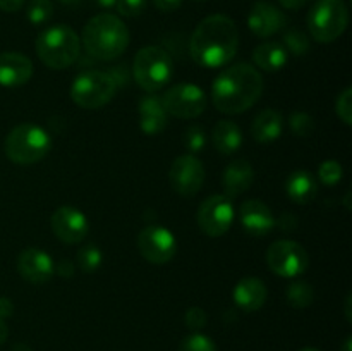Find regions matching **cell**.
Instances as JSON below:
<instances>
[{"label": "cell", "instance_id": "4316f807", "mask_svg": "<svg viewBox=\"0 0 352 351\" xmlns=\"http://www.w3.org/2000/svg\"><path fill=\"white\" fill-rule=\"evenodd\" d=\"M285 296H287L289 305L294 308H308L315 301V291H313L311 284H308L306 281H296L289 284Z\"/></svg>", "mask_w": 352, "mask_h": 351}, {"label": "cell", "instance_id": "5bb4252c", "mask_svg": "<svg viewBox=\"0 0 352 351\" xmlns=\"http://www.w3.org/2000/svg\"><path fill=\"white\" fill-rule=\"evenodd\" d=\"M50 226L55 236L67 244H78L88 236L89 222L81 210L74 206H58L50 217Z\"/></svg>", "mask_w": 352, "mask_h": 351}, {"label": "cell", "instance_id": "2e32d148", "mask_svg": "<svg viewBox=\"0 0 352 351\" xmlns=\"http://www.w3.org/2000/svg\"><path fill=\"white\" fill-rule=\"evenodd\" d=\"M239 220L241 226L246 229L248 234L258 237L267 236L277 226V220H275L270 206L261 202V200H248V202H244L239 210Z\"/></svg>", "mask_w": 352, "mask_h": 351}, {"label": "cell", "instance_id": "ee69618b", "mask_svg": "<svg viewBox=\"0 0 352 351\" xmlns=\"http://www.w3.org/2000/svg\"><path fill=\"white\" fill-rule=\"evenodd\" d=\"M12 351H31V348L26 343H17L12 346Z\"/></svg>", "mask_w": 352, "mask_h": 351}, {"label": "cell", "instance_id": "b9f144b4", "mask_svg": "<svg viewBox=\"0 0 352 351\" xmlns=\"http://www.w3.org/2000/svg\"><path fill=\"white\" fill-rule=\"evenodd\" d=\"M7 336H9V329H7V326H6V322H3V320H0V346L6 343Z\"/></svg>", "mask_w": 352, "mask_h": 351}, {"label": "cell", "instance_id": "7c38bea8", "mask_svg": "<svg viewBox=\"0 0 352 351\" xmlns=\"http://www.w3.org/2000/svg\"><path fill=\"white\" fill-rule=\"evenodd\" d=\"M138 250L141 257L155 265H164L175 257V236L162 226H148L138 236Z\"/></svg>", "mask_w": 352, "mask_h": 351}, {"label": "cell", "instance_id": "9a60e30c", "mask_svg": "<svg viewBox=\"0 0 352 351\" xmlns=\"http://www.w3.org/2000/svg\"><path fill=\"white\" fill-rule=\"evenodd\" d=\"M54 267V258L40 248H26L17 257V272L31 284H45L50 281L55 274Z\"/></svg>", "mask_w": 352, "mask_h": 351}, {"label": "cell", "instance_id": "ffe728a7", "mask_svg": "<svg viewBox=\"0 0 352 351\" xmlns=\"http://www.w3.org/2000/svg\"><path fill=\"white\" fill-rule=\"evenodd\" d=\"M254 181V171L248 160H234L223 171L222 184L226 189V196L236 198L250 189Z\"/></svg>", "mask_w": 352, "mask_h": 351}, {"label": "cell", "instance_id": "cb8c5ba5", "mask_svg": "<svg viewBox=\"0 0 352 351\" xmlns=\"http://www.w3.org/2000/svg\"><path fill=\"white\" fill-rule=\"evenodd\" d=\"M287 50L284 48V45L277 43V41H267V43L258 45L253 52V62L256 64V67L268 72H275L284 67L287 64Z\"/></svg>", "mask_w": 352, "mask_h": 351}, {"label": "cell", "instance_id": "6da1fadb", "mask_svg": "<svg viewBox=\"0 0 352 351\" xmlns=\"http://www.w3.org/2000/svg\"><path fill=\"white\" fill-rule=\"evenodd\" d=\"M239 48V30L226 14L205 17L192 31L189 54L196 64L215 69L229 64Z\"/></svg>", "mask_w": 352, "mask_h": 351}, {"label": "cell", "instance_id": "ab89813d", "mask_svg": "<svg viewBox=\"0 0 352 351\" xmlns=\"http://www.w3.org/2000/svg\"><path fill=\"white\" fill-rule=\"evenodd\" d=\"M26 0H0V10L3 12H16L24 6Z\"/></svg>", "mask_w": 352, "mask_h": 351}, {"label": "cell", "instance_id": "484cf974", "mask_svg": "<svg viewBox=\"0 0 352 351\" xmlns=\"http://www.w3.org/2000/svg\"><path fill=\"white\" fill-rule=\"evenodd\" d=\"M76 262H78V267L81 268V272H85V274H93V272H96L102 267V250H100L95 243L82 244L78 250V255H76Z\"/></svg>", "mask_w": 352, "mask_h": 351}, {"label": "cell", "instance_id": "ac0fdd59", "mask_svg": "<svg viewBox=\"0 0 352 351\" xmlns=\"http://www.w3.org/2000/svg\"><path fill=\"white\" fill-rule=\"evenodd\" d=\"M33 76V62L30 57L17 52L0 54V86L17 88L26 85Z\"/></svg>", "mask_w": 352, "mask_h": 351}, {"label": "cell", "instance_id": "f6af8a7d", "mask_svg": "<svg viewBox=\"0 0 352 351\" xmlns=\"http://www.w3.org/2000/svg\"><path fill=\"white\" fill-rule=\"evenodd\" d=\"M340 351H352V339L351 336L346 337V341H344L342 348H340Z\"/></svg>", "mask_w": 352, "mask_h": 351}, {"label": "cell", "instance_id": "3957f363", "mask_svg": "<svg viewBox=\"0 0 352 351\" xmlns=\"http://www.w3.org/2000/svg\"><path fill=\"white\" fill-rule=\"evenodd\" d=\"M131 34L120 17L113 14H98L86 23L82 30V45L89 57L96 61H116L126 52Z\"/></svg>", "mask_w": 352, "mask_h": 351}, {"label": "cell", "instance_id": "8992f818", "mask_svg": "<svg viewBox=\"0 0 352 351\" xmlns=\"http://www.w3.org/2000/svg\"><path fill=\"white\" fill-rule=\"evenodd\" d=\"M133 74L144 92H158L174 76V62L170 54L162 47H144L136 54L133 62Z\"/></svg>", "mask_w": 352, "mask_h": 351}, {"label": "cell", "instance_id": "d6986e66", "mask_svg": "<svg viewBox=\"0 0 352 351\" xmlns=\"http://www.w3.org/2000/svg\"><path fill=\"white\" fill-rule=\"evenodd\" d=\"M267 286L258 277H244L234 288V301L244 312H256L267 301Z\"/></svg>", "mask_w": 352, "mask_h": 351}, {"label": "cell", "instance_id": "f1b7e54d", "mask_svg": "<svg viewBox=\"0 0 352 351\" xmlns=\"http://www.w3.org/2000/svg\"><path fill=\"white\" fill-rule=\"evenodd\" d=\"M284 45L287 54L291 52L292 55H305L309 50V38L301 30H291L284 34Z\"/></svg>", "mask_w": 352, "mask_h": 351}, {"label": "cell", "instance_id": "603a6c76", "mask_svg": "<svg viewBox=\"0 0 352 351\" xmlns=\"http://www.w3.org/2000/svg\"><path fill=\"white\" fill-rule=\"evenodd\" d=\"M284 119L280 114L274 109H265L254 117L251 124V134L260 143H272L282 134Z\"/></svg>", "mask_w": 352, "mask_h": 351}, {"label": "cell", "instance_id": "30bf717a", "mask_svg": "<svg viewBox=\"0 0 352 351\" xmlns=\"http://www.w3.org/2000/svg\"><path fill=\"white\" fill-rule=\"evenodd\" d=\"M267 264L280 277H298L309 265L308 251L296 241L280 240L267 250Z\"/></svg>", "mask_w": 352, "mask_h": 351}, {"label": "cell", "instance_id": "7402d4cb", "mask_svg": "<svg viewBox=\"0 0 352 351\" xmlns=\"http://www.w3.org/2000/svg\"><path fill=\"white\" fill-rule=\"evenodd\" d=\"M285 191L292 202L306 205L311 200H315L316 193H318V182L311 172L294 171L285 181Z\"/></svg>", "mask_w": 352, "mask_h": 351}, {"label": "cell", "instance_id": "74e56055", "mask_svg": "<svg viewBox=\"0 0 352 351\" xmlns=\"http://www.w3.org/2000/svg\"><path fill=\"white\" fill-rule=\"evenodd\" d=\"M155 7L164 12H172V10H177L181 7L182 0H153Z\"/></svg>", "mask_w": 352, "mask_h": 351}, {"label": "cell", "instance_id": "bcb514c9", "mask_svg": "<svg viewBox=\"0 0 352 351\" xmlns=\"http://www.w3.org/2000/svg\"><path fill=\"white\" fill-rule=\"evenodd\" d=\"M58 2L64 3V6H67V7H76V6H79L82 0H58Z\"/></svg>", "mask_w": 352, "mask_h": 351}, {"label": "cell", "instance_id": "681fc988", "mask_svg": "<svg viewBox=\"0 0 352 351\" xmlns=\"http://www.w3.org/2000/svg\"><path fill=\"white\" fill-rule=\"evenodd\" d=\"M196 2H201V0H196Z\"/></svg>", "mask_w": 352, "mask_h": 351}, {"label": "cell", "instance_id": "60d3db41", "mask_svg": "<svg viewBox=\"0 0 352 351\" xmlns=\"http://www.w3.org/2000/svg\"><path fill=\"white\" fill-rule=\"evenodd\" d=\"M311 0H278V3H280L282 7H285V9H291V10H296V9H301V7H305L306 3H309Z\"/></svg>", "mask_w": 352, "mask_h": 351}, {"label": "cell", "instance_id": "d4e9b609", "mask_svg": "<svg viewBox=\"0 0 352 351\" xmlns=\"http://www.w3.org/2000/svg\"><path fill=\"white\" fill-rule=\"evenodd\" d=\"M213 145L222 155H230L243 145V133L232 120H219L213 127Z\"/></svg>", "mask_w": 352, "mask_h": 351}, {"label": "cell", "instance_id": "83f0119b", "mask_svg": "<svg viewBox=\"0 0 352 351\" xmlns=\"http://www.w3.org/2000/svg\"><path fill=\"white\" fill-rule=\"evenodd\" d=\"M52 14H54L52 0H30V3H28L26 16L33 26H40V24L47 23Z\"/></svg>", "mask_w": 352, "mask_h": 351}, {"label": "cell", "instance_id": "d6a6232c", "mask_svg": "<svg viewBox=\"0 0 352 351\" xmlns=\"http://www.w3.org/2000/svg\"><path fill=\"white\" fill-rule=\"evenodd\" d=\"M184 143L186 147L189 148L191 153H198V151L205 150L206 147V134L205 129L201 126H191L188 127L184 136Z\"/></svg>", "mask_w": 352, "mask_h": 351}, {"label": "cell", "instance_id": "ba28073f", "mask_svg": "<svg viewBox=\"0 0 352 351\" xmlns=\"http://www.w3.org/2000/svg\"><path fill=\"white\" fill-rule=\"evenodd\" d=\"M117 83L109 72L86 71L74 79L71 98L81 109H100L113 98Z\"/></svg>", "mask_w": 352, "mask_h": 351}, {"label": "cell", "instance_id": "8fae6325", "mask_svg": "<svg viewBox=\"0 0 352 351\" xmlns=\"http://www.w3.org/2000/svg\"><path fill=\"white\" fill-rule=\"evenodd\" d=\"M234 222V206L229 196L212 195L199 205L198 226L206 236L220 237Z\"/></svg>", "mask_w": 352, "mask_h": 351}, {"label": "cell", "instance_id": "9c48e42d", "mask_svg": "<svg viewBox=\"0 0 352 351\" xmlns=\"http://www.w3.org/2000/svg\"><path fill=\"white\" fill-rule=\"evenodd\" d=\"M162 105H164L165 112L177 119H196L205 112L206 95L199 86L191 85V83H181L164 93Z\"/></svg>", "mask_w": 352, "mask_h": 351}, {"label": "cell", "instance_id": "5b68a950", "mask_svg": "<svg viewBox=\"0 0 352 351\" xmlns=\"http://www.w3.org/2000/svg\"><path fill=\"white\" fill-rule=\"evenodd\" d=\"M3 148L10 162L17 165H31L47 157L52 148V138L43 127L24 123L7 134Z\"/></svg>", "mask_w": 352, "mask_h": 351}, {"label": "cell", "instance_id": "e0dca14e", "mask_svg": "<svg viewBox=\"0 0 352 351\" xmlns=\"http://www.w3.org/2000/svg\"><path fill=\"white\" fill-rule=\"evenodd\" d=\"M285 16L278 7L268 2H256L248 16V26L256 36L268 38L285 26Z\"/></svg>", "mask_w": 352, "mask_h": 351}, {"label": "cell", "instance_id": "1f68e13d", "mask_svg": "<svg viewBox=\"0 0 352 351\" xmlns=\"http://www.w3.org/2000/svg\"><path fill=\"white\" fill-rule=\"evenodd\" d=\"M342 165L336 160H325L318 167V178L323 184L333 186L342 179Z\"/></svg>", "mask_w": 352, "mask_h": 351}, {"label": "cell", "instance_id": "7a4b0ae2", "mask_svg": "<svg viewBox=\"0 0 352 351\" xmlns=\"http://www.w3.org/2000/svg\"><path fill=\"white\" fill-rule=\"evenodd\" d=\"M263 78L254 65L239 62L223 69L212 85V98L217 110L229 116L246 112L260 100Z\"/></svg>", "mask_w": 352, "mask_h": 351}, {"label": "cell", "instance_id": "836d02e7", "mask_svg": "<svg viewBox=\"0 0 352 351\" xmlns=\"http://www.w3.org/2000/svg\"><path fill=\"white\" fill-rule=\"evenodd\" d=\"M337 116L340 117L344 124H352V88H346L337 98Z\"/></svg>", "mask_w": 352, "mask_h": 351}, {"label": "cell", "instance_id": "c3c4849f", "mask_svg": "<svg viewBox=\"0 0 352 351\" xmlns=\"http://www.w3.org/2000/svg\"><path fill=\"white\" fill-rule=\"evenodd\" d=\"M301 351H320L318 348H305V350H301Z\"/></svg>", "mask_w": 352, "mask_h": 351}, {"label": "cell", "instance_id": "e575fe53", "mask_svg": "<svg viewBox=\"0 0 352 351\" xmlns=\"http://www.w3.org/2000/svg\"><path fill=\"white\" fill-rule=\"evenodd\" d=\"M117 10L124 17H138L146 9V0H119Z\"/></svg>", "mask_w": 352, "mask_h": 351}, {"label": "cell", "instance_id": "8d00e7d4", "mask_svg": "<svg viewBox=\"0 0 352 351\" xmlns=\"http://www.w3.org/2000/svg\"><path fill=\"white\" fill-rule=\"evenodd\" d=\"M54 272H57V274L60 275V277H65V279L72 277V275H74V272H76L74 262H71V260H67V258H64V260H60V262H58V264H55Z\"/></svg>", "mask_w": 352, "mask_h": 351}, {"label": "cell", "instance_id": "d590c367", "mask_svg": "<svg viewBox=\"0 0 352 351\" xmlns=\"http://www.w3.org/2000/svg\"><path fill=\"white\" fill-rule=\"evenodd\" d=\"M186 326L189 327L191 330H199L206 326V313L205 310L198 308V306H192L186 312Z\"/></svg>", "mask_w": 352, "mask_h": 351}, {"label": "cell", "instance_id": "52a82bcc", "mask_svg": "<svg viewBox=\"0 0 352 351\" xmlns=\"http://www.w3.org/2000/svg\"><path fill=\"white\" fill-rule=\"evenodd\" d=\"M349 24V10L344 0H318L308 14V28L318 43L336 41Z\"/></svg>", "mask_w": 352, "mask_h": 351}, {"label": "cell", "instance_id": "f35d334b", "mask_svg": "<svg viewBox=\"0 0 352 351\" xmlns=\"http://www.w3.org/2000/svg\"><path fill=\"white\" fill-rule=\"evenodd\" d=\"M12 313H14V303L10 301V298L2 296V298H0V320L9 319V317H12Z\"/></svg>", "mask_w": 352, "mask_h": 351}, {"label": "cell", "instance_id": "4fadbf2b", "mask_svg": "<svg viewBox=\"0 0 352 351\" xmlns=\"http://www.w3.org/2000/svg\"><path fill=\"white\" fill-rule=\"evenodd\" d=\"M168 176L177 195L195 196L205 182V165L192 153H186L175 158Z\"/></svg>", "mask_w": 352, "mask_h": 351}, {"label": "cell", "instance_id": "7bdbcfd3", "mask_svg": "<svg viewBox=\"0 0 352 351\" xmlns=\"http://www.w3.org/2000/svg\"><path fill=\"white\" fill-rule=\"evenodd\" d=\"M117 2H119V0H96V3H98L100 7H103V9H112V7L117 6Z\"/></svg>", "mask_w": 352, "mask_h": 351}, {"label": "cell", "instance_id": "f546056e", "mask_svg": "<svg viewBox=\"0 0 352 351\" xmlns=\"http://www.w3.org/2000/svg\"><path fill=\"white\" fill-rule=\"evenodd\" d=\"M179 351H217L215 343L201 332L186 336L179 344Z\"/></svg>", "mask_w": 352, "mask_h": 351}, {"label": "cell", "instance_id": "44dd1931", "mask_svg": "<svg viewBox=\"0 0 352 351\" xmlns=\"http://www.w3.org/2000/svg\"><path fill=\"white\" fill-rule=\"evenodd\" d=\"M167 126V112L162 100L153 95H146L140 102V127L144 134L153 136L162 133Z\"/></svg>", "mask_w": 352, "mask_h": 351}, {"label": "cell", "instance_id": "4dcf8cb0", "mask_svg": "<svg viewBox=\"0 0 352 351\" xmlns=\"http://www.w3.org/2000/svg\"><path fill=\"white\" fill-rule=\"evenodd\" d=\"M289 126L296 136L306 138L315 131V119L306 112H294L289 117Z\"/></svg>", "mask_w": 352, "mask_h": 351}, {"label": "cell", "instance_id": "7dc6e473", "mask_svg": "<svg viewBox=\"0 0 352 351\" xmlns=\"http://www.w3.org/2000/svg\"><path fill=\"white\" fill-rule=\"evenodd\" d=\"M346 315H347V320L351 322V295L347 296L346 299Z\"/></svg>", "mask_w": 352, "mask_h": 351}, {"label": "cell", "instance_id": "277c9868", "mask_svg": "<svg viewBox=\"0 0 352 351\" xmlns=\"http://www.w3.org/2000/svg\"><path fill=\"white\" fill-rule=\"evenodd\" d=\"M36 54L50 69H65L74 64L81 54V40L72 28L57 24L41 31L36 38Z\"/></svg>", "mask_w": 352, "mask_h": 351}]
</instances>
